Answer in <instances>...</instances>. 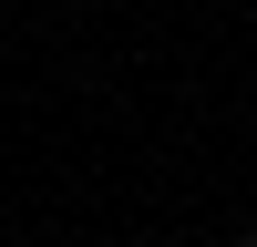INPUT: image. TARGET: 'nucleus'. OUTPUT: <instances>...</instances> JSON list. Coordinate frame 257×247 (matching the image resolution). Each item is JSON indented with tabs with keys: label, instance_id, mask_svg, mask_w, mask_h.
<instances>
[{
	"label": "nucleus",
	"instance_id": "nucleus-1",
	"mask_svg": "<svg viewBox=\"0 0 257 247\" xmlns=\"http://www.w3.org/2000/svg\"><path fill=\"white\" fill-rule=\"evenodd\" d=\"M237 247H257V237H237Z\"/></svg>",
	"mask_w": 257,
	"mask_h": 247
}]
</instances>
